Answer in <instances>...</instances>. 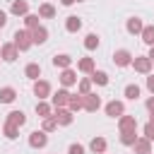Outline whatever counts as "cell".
Returning a JSON list of instances; mask_svg holds the SVG:
<instances>
[{"mask_svg": "<svg viewBox=\"0 0 154 154\" xmlns=\"http://www.w3.org/2000/svg\"><path fill=\"white\" fill-rule=\"evenodd\" d=\"M38 17H43V19H51V17H55V7H53L51 2H43V5H38Z\"/></svg>", "mask_w": 154, "mask_h": 154, "instance_id": "obj_25", "label": "cell"}, {"mask_svg": "<svg viewBox=\"0 0 154 154\" xmlns=\"http://www.w3.org/2000/svg\"><path fill=\"white\" fill-rule=\"evenodd\" d=\"M132 152L135 154H152V142L147 137H137V142L132 144Z\"/></svg>", "mask_w": 154, "mask_h": 154, "instance_id": "obj_12", "label": "cell"}, {"mask_svg": "<svg viewBox=\"0 0 154 154\" xmlns=\"http://www.w3.org/2000/svg\"><path fill=\"white\" fill-rule=\"evenodd\" d=\"M31 38H34V43H46V38H48V29H46V26H36V29L31 31Z\"/></svg>", "mask_w": 154, "mask_h": 154, "instance_id": "obj_23", "label": "cell"}, {"mask_svg": "<svg viewBox=\"0 0 154 154\" xmlns=\"http://www.w3.org/2000/svg\"><path fill=\"white\" fill-rule=\"evenodd\" d=\"M99 108H101V99H99L96 94H87V96H84V111L96 113Z\"/></svg>", "mask_w": 154, "mask_h": 154, "instance_id": "obj_11", "label": "cell"}, {"mask_svg": "<svg viewBox=\"0 0 154 154\" xmlns=\"http://www.w3.org/2000/svg\"><path fill=\"white\" fill-rule=\"evenodd\" d=\"M10 12H12V14H17V17H19V14H24V17H26V14H29V2H26V0H12Z\"/></svg>", "mask_w": 154, "mask_h": 154, "instance_id": "obj_13", "label": "cell"}, {"mask_svg": "<svg viewBox=\"0 0 154 154\" xmlns=\"http://www.w3.org/2000/svg\"><path fill=\"white\" fill-rule=\"evenodd\" d=\"M89 149H91L94 154H103V152H106V140H103V137H94V140L89 142Z\"/></svg>", "mask_w": 154, "mask_h": 154, "instance_id": "obj_24", "label": "cell"}, {"mask_svg": "<svg viewBox=\"0 0 154 154\" xmlns=\"http://www.w3.org/2000/svg\"><path fill=\"white\" fill-rule=\"evenodd\" d=\"M77 2H82V0H77Z\"/></svg>", "mask_w": 154, "mask_h": 154, "instance_id": "obj_43", "label": "cell"}, {"mask_svg": "<svg viewBox=\"0 0 154 154\" xmlns=\"http://www.w3.org/2000/svg\"><path fill=\"white\" fill-rule=\"evenodd\" d=\"M142 29H144V24H142L140 17H130L128 19V31L130 34H142Z\"/></svg>", "mask_w": 154, "mask_h": 154, "instance_id": "obj_22", "label": "cell"}, {"mask_svg": "<svg viewBox=\"0 0 154 154\" xmlns=\"http://www.w3.org/2000/svg\"><path fill=\"white\" fill-rule=\"evenodd\" d=\"M53 65H55V67H60V70H67V67L72 65V58H70L67 53H60V55H55V58H53Z\"/></svg>", "mask_w": 154, "mask_h": 154, "instance_id": "obj_17", "label": "cell"}, {"mask_svg": "<svg viewBox=\"0 0 154 154\" xmlns=\"http://www.w3.org/2000/svg\"><path fill=\"white\" fill-rule=\"evenodd\" d=\"M60 84H63V87H72V84H77V72L70 70V67L63 70V72H60Z\"/></svg>", "mask_w": 154, "mask_h": 154, "instance_id": "obj_14", "label": "cell"}, {"mask_svg": "<svg viewBox=\"0 0 154 154\" xmlns=\"http://www.w3.org/2000/svg\"><path fill=\"white\" fill-rule=\"evenodd\" d=\"M14 99H17V91L12 87H2L0 89V103H12Z\"/></svg>", "mask_w": 154, "mask_h": 154, "instance_id": "obj_21", "label": "cell"}, {"mask_svg": "<svg viewBox=\"0 0 154 154\" xmlns=\"http://www.w3.org/2000/svg\"><path fill=\"white\" fill-rule=\"evenodd\" d=\"M137 96H140V87H137V84H128V87H125V99L135 101Z\"/></svg>", "mask_w": 154, "mask_h": 154, "instance_id": "obj_35", "label": "cell"}, {"mask_svg": "<svg viewBox=\"0 0 154 154\" xmlns=\"http://www.w3.org/2000/svg\"><path fill=\"white\" fill-rule=\"evenodd\" d=\"M67 154H84V147H82V144H70Z\"/></svg>", "mask_w": 154, "mask_h": 154, "instance_id": "obj_37", "label": "cell"}, {"mask_svg": "<svg viewBox=\"0 0 154 154\" xmlns=\"http://www.w3.org/2000/svg\"><path fill=\"white\" fill-rule=\"evenodd\" d=\"M2 132H5V137H7V140H17V135H19V128H17V125H12V123H5Z\"/></svg>", "mask_w": 154, "mask_h": 154, "instance_id": "obj_30", "label": "cell"}, {"mask_svg": "<svg viewBox=\"0 0 154 154\" xmlns=\"http://www.w3.org/2000/svg\"><path fill=\"white\" fill-rule=\"evenodd\" d=\"M113 63H116L118 67L132 65V53H130V51H125V48H120V51H116V53H113Z\"/></svg>", "mask_w": 154, "mask_h": 154, "instance_id": "obj_6", "label": "cell"}, {"mask_svg": "<svg viewBox=\"0 0 154 154\" xmlns=\"http://www.w3.org/2000/svg\"><path fill=\"white\" fill-rule=\"evenodd\" d=\"M152 70H154V67H152Z\"/></svg>", "mask_w": 154, "mask_h": 154, "instance_id": "obj_44", "label": "cell"}, {"mask_svg": "<svg viewBox=\"0 0 154 154\" xmlns=\"http://www.w3.org/2000/svg\"><path fill=\"white\" fill-rule=\"evenodd\" d=\"M144 137H147L149 142H154V123H152V120L144 125Z\"/></svg>", "mask_w": 154, "mask_h": 154, "instance_id": "obj_36", "label": "cell"}, {"mask_svg": "<svg viewBox=\"0 0 154 154\" xmlns=\"http://www.w3.org/2000/svg\"><path fill=\"white\" fill-rule=\"evenodd\" d=\"M60 2H63V5H65V7H70V5H75V2H77V0H60Z\"/></svg>", "mask_w": 154, "mask_h": 154, "instance_id": "obj_41", "label": "cell"}, {"mask_svg": "<svg viewBox=\"0 0 154 154\" xmlns=\"http://www.w3.org/2000/svg\"><path fill=\"white\" fill-rule=\"evenodd\" d=\"M46 144H48V135H46L43 130H34V132L29 135V147L41 149V147H46Z\"/></svg>", "mask_w": 154, "mask_h": 154, "instance_id": "obj_5", "label": "cell"}, {"mask_svg": "<svg viewBox=\"0 0 154 154\" xmlns=\"http://www.w3.org/2000/svg\"><path fill=\"white\" fill-rule=\"evenodd\" d=\"M0 58H2L5 63H14V60L19 58V48H17L14 43H2V46H0Z\"/></svg>", "mask_w": 154, "mask_h": 154, "instance_id": "obj_2", "label": "cell"}, {"mask_svg": "<svg viewBox=\"0 0 154 154\" xmlns=\"http://www.w3.org/2000/svg\"><path fill=\"white\" fill-rule=\"evenodd\" d=\"M120 142H123L125 147H132V144L137 142V135H135V130H132V132H120Z\"/></svg>", "mask_w": 154, "mask_h": 154, "instance_id": "obj_34", "label": "cell"}, {"mask_svg": "<svg viewBox=\"0 0 154 154\" xmlns=\"http://www.w3.org/2000/svg\"><path fill=\"white\" fill-rule=\"evenodd\" d=\"M0 60H2V58H0Z\"/></svg>", "mask_w": 154, "mask_h": 154, "instance_id": "obj_45", "label": "cell"}, {"mask_svg": "<svg viewBox=\"0 0 154 154\" xmlns=\"http://www.w3.org/2000/svg\"><path fill=\"white\" fill-rule=\"evenodd\" d=\"M140 36H142V41H144V43H147V46L152 48V46H154V24H149V26H144Z\"/></svg>", "mask_w": 154, "mask_h": 154, "instance_id": "obj_27", "label": "cell"}, {"mask_svg": "<svg viewBox=\"0 0 154 154\" xmlns=\"http://www.w3.org/2000/svg\"><path fill=\"white\" fill-rule=\"evenodd\" d=\"M12 38H14L12 43H14L19 51H29V48L34 46V38H31V31H29V29H17Z\"/></svg>", "mask_w": 154, "mask_h": 154, "instance_id": "obj_1", "label": "cell"}, {"mask_svg": "<svg viewBox=\"0 0 154 154\" xmlns=\"http://www.w3.org/2000/svg\"><path fill=\"white\" fill-rule=\"evenodd\" d=\"M106 116H111V118L125 116V103H123V101H108V103H106Z\"/></svg>", "mask_w": 154, "mask_h": 154, "instance_id": "obj_7", "label": "cell"}, {"mask_svg": "<svg viewBox=\"0 0 154 154\" xmlns=\"http://www.w3.org/2000/svg\"><path fill=\"white\" fill-rule=\"evenodd\" d=\"M70 96H72V94H70L65 87H63V89H58V91L51 96V103H53V108H65V106L70 103Z\"/></svg>", "mask_w": 154, "mask_h": 154, "instance_id": "obj_3", "label": "cell"}, {"mask_svg": "<svg viewBox=\"0 0 154 154\" xmlns=\"http://www.w3.org/2000/svg\"><path fill=\"white\" fill-rule=\"evenodd\" d=\"M67 108H70L72 113H75V111H82V108H84V96H82V94H72Z\"/></svg>", "mask_w": 154, "mask_h": 154, "instance_id": "obj_19", "label": "cell"}, {"mask_svg": "<svg viewBox=\"0 0 154 154\" xmlns=\"http://www.w3.org/2000/svg\"><path fill=\"white\" fill-rule=\"evenodd\" d=\"M132 67H135L137 72H142V75H147V72H152V67H154V63L149 60V55H137V58H132Z\"/></svg>", "mask_w": 154, "mask_h": 154, "instance_id": "obj_4", "label": "cell"}, {"mask_svg": "<svg viewBox=\"0 0 154 154\" xmlns=\"http://www.w3.org/2000/svg\"><path fill=\"white\" fill-rule=\"evenodd\" d=\"M149 60H152V63H154V46H152V48H149Z\"/></svg>", "mask_w": 154, "mask_h": 154, "instance_id": "obj_42", "label": "cell"}, {"mask_svg": "<svg viewBox=\"0 0 154 154\" xmlns=\"http://www.w3.org/2000/svg\"><path fill=\"white\" fill-rule=\"evenodd\" d=\"M147 108H149V113H154V96L147 99Z\"/></svg>", "mask_w": 154, "mask_h": 154, "instance_id": "obj_40", "label": "cell"}, {"mask_svg": "<svg viewBox=\"0 0 154 154\" xmlns=\"http://www.w3.org/2000/svg\"><path fill=\"white\" fill-rule=\"evenodd\" d=\"M53 118L58 120V125H70L72 123V111L70 108H55L53 111Z\"/></svg>", "mask_w": 154, "mask_h": 154, "instance_id": "obj_9", "label": "cell"}, {"mask_svg": "<svg viewBox=\"0 0 154 154\" xmlns=\"http://www.w3.org/2000/svg\"><path fill=\"white\" fill-rule=\"evenodd\" d=\"M118 128H120V132H132V130H137V118L135 116H120Z\"/></svg>", "mask_w": 154, "mask_h": 154, "instance_id": "obj_8", "label": "cell"}, {"mask_svg": "<svg viewBox=\"0 0 154 154\" xmlns=\"http://www.w3.org/2000/svg\"><path fill=\"white\" fill-rule=\"evenodd\" d=\"M24 75H26L29 79H34V82H36V79L41 77V65H38V63H29V65L24 67Z\"/></svg>", "mask_w": 154, "mask_h": 154, "instance_id": "obj_18", "label": "cell"}, {"mask_svg": "<svg viewBox=\"0 0 154 154\" xmlns=\"http://www.w3.org/2000/svg\"><path fill=\"white\" fill-rule=\"evenodd\" d=\"M91 82H96V84L106 87V84H108V75H106L103 70H94V72H91Z\"/></svg>", "mask_w": 154, "mask_h": 154, "instance_id": "obj_28", "label": "cell"}, {"mask_svg": "<svg viewBox=\"0 0 154 154\" xmlns=\"http://www.w3.org/2000/svg\"><path fill=\"white\" fill-rule=\"evenodd\" d=\"M7 123H12V125L22 128V125L26 123V116H24L22 111H10V113H7Z\"/></svg>", "mask_w": 154, "mask_h": 154, "instance_id": "obj_15", "label": "cell"}, {"mask_svg": "<svg viewBox=\"0 0 154 154\" xmlns=\"http://www.w3.org/2000/svg\"><path fill=\"white\" fill-rule=\"evenodd\" d=\"M77 89H79V94H82V96L91 94V77H84V79H79V82H77Z\"/></svg>", "mask_w": 154, "mask_h": 154, "instance_id": "obj_29", "label": "cell"}, {"mask_svg": "<svg viewBox=\"0 0 154 154\" xmlns=\"http://www.w3.org/2000/svg\"><path fill=\"white\" fill-rule=\"evenodd\" d=\"M5 24H7V12H5V10H0V29H2Z\"/></svg>", "mask_w": 154, "mask_h": 154, "instance_id": "obj_39", "label": "cell"}, {"mask_svg": "<svg viewBox=\"0 0 154 154\" xmlns=\"http://www.w3.org/2000/svg\"><path fill=\"white\" fill-rule=\"evenodd\" d=\"M36 116H38V118H51V116H53V106L46 103V101H38V103H36Z\"/></svg>", "mask_w": 154, "mask_h": 154, "instance_id": "obj_20", "label": "cell"}, {"mask_svg": "<svg viewBox=\"0 0 154 154\" xmlns=\"http://www.w3.org/2000/svg\"><path fill=\"white\" fill-rule=\"evenodd\" d=\"M34 94H36L38 99L51 96V84H48L46 79H36V82H34Z\"/></svg>", "mask_w": 154, "mask_h": 154, "instance_id": "obj_10", "label": "cell"}, {"mask_svg": "<svg viewBox=\"0 0 154 154\" xmlns=\"http://www.w3.org/2000/svg\"><path fill=\"white\" fill-rule=\"evenodd\" d=\"M65 29H67L70 34L79 31V29H82V19H79V17H75V14H70V17L65 19Z\"/></svg>", "mask_w": 154, "mask_h": 154, "instance_id": "obj_16", "label": "cell"}, {"mask_svg": "<svg viewBox=\"0 0 154 154\" xmlns=\"http://www.w3.org/2000/svg\"><path fill=\"white\" fill-rule=\"evenodd\" d=\"M147 89L152 91V96H154V75L152 77H147Z\"/></svg>", "mask_w": 154, "mask_h": 154, "instance_id": "obj_38", "label": "cell"}, {"mask_svg": "<svg viewBox=\"0 0 154 154\" xmlns=\"http://www.w3.org/2000/svg\"><path fill=\"white\" fill-rule=\"evenodd\" d=\"M38 19H41L38 14H26V17H24V24H26V29H29V31H34L36 26H41V24H38Z\"/></svg>", "mask_w": 154, "mask_h": 154, "instance_id": "obj_31", "label": "cell"}, {"mask_svg": "<svg viewBox=\"0 0 154 154\" xmlns=\"http://www.w3.org/2000/svg\"><path fill=\"white\" fill-rule=\"evenodd\" d=\"M77 70H79V72L91 75V72H94V58H82V60L77 63Z\"/></svg>", "mask_w": 154, "mask_h": 154, "instance_id": "obj_26", "label": "cell"}, {"mask_svg": "<svg viewBox=\"0 0 154 154\" xmlns=\"http://www.w3.org/2000/svg\"><path fill=\"white\" fill-rule=\"evenodd\" d=\"M55 128H58V120H55L53 116H51V118H43V123H41V130H43V132H53Z\"/></svg>", "mask_w": 154, "mask_h": 154, "instance_id": "obj_33", "label": "cell"}, {"mask_svg": "<svg viewBox=\"0 0 154 154\" xmlns=\"http://www.w3.org/2000/svg\"><path fill=\"white\" fill-rule=\"evenodd\" d=\"M84 48H87V51L99 48V36H96V34H87V38H84Z\"/></svg>", "mask_w": 154, "mask_h": 154, "instance_id": "obj_32", "label": "cell"}]
</instances>
